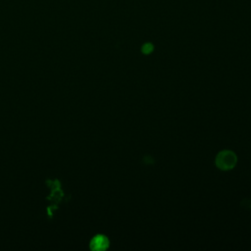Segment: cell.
<instances>
[{"mask_svg":"<svg viewBox=\"0 0 251 251\" xmlns=\"http://www.w3.org/2000/svg\"><path fill=\"white\" fill-rule=\"evenodd\" d=\"M153 49H154V47L151 43H145V44H143L141 51L143 54H150L153 51Z\"/></svg>","mask_w":251,"mask_h":251,"instance_id":"3957f363","label":"cell"},{"mask_svg":"<svg viewBox=\"0 0 251 251\" xmlns=\"http://www.w3.org/2000/svg\"><path fill=\"white\" fill-rule=\"evenodd\" d=\"M237 162V157L234 154V152L230 150H223L221 151L215 160L216 166L223 170V171H227L232 169Z\"/></svg>","mask_w":251,"mask_h":251,"instance_id":"6da1fadb","label":"cell"},{"mask_svg":"<svg viewBox=\"0 0 251 251\" xmlns=\"http://www.w3.org/2000/svg\"><path fill=\"white\" fill-rule=\"evenodd\" d=\"M109 239L106 235L104 234H96L94 237H92V239L90 240L89 243V247L91 250H95V251H102L105 250L109 247Z\"/></svg>","mask_w":251,"mask_h":251,"instance_id":"7a4b0ae2","label":"cell"}]
</instances>
